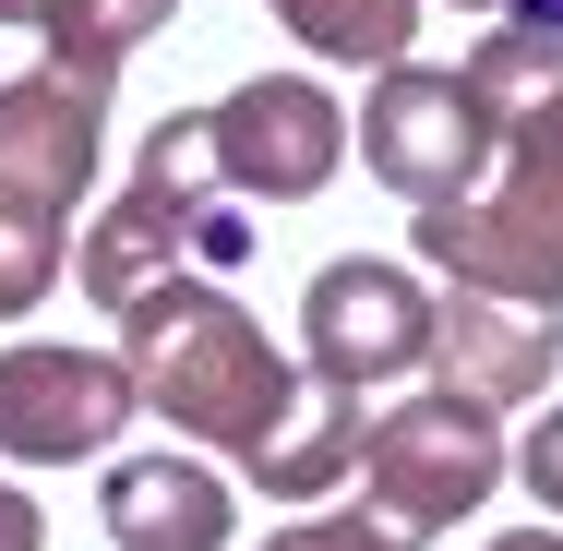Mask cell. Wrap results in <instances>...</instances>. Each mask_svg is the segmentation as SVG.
I'll return each instance as SVG.
<instances>
[{
	"label": "cell",
	"mask_w": 563,
	"mask_h": 551,
	"mask_svg": "<svg viewBox=\"0 0 563 551\" xmlns=\"http://www.w3.org/2000/svg\"><path fill=\"white\" fill-rule=\"evenodd\" d=\"M467 97H479V120L492 132H528V120L563 109V24H492L479 36V60H467Z\"/></svg>",
	"instance_id": "7c38bea8"
},
{
	"label": "cell",
	"mask_w": 563,
	"mask_h": 551,
	"mask_svg": "<svg viewBox=\"0 0 563 551\" xmlns=\"http://www.w3.org/2000/svg\"><path fill=\"white\" fill-rule=\"evenodd\" d=\"M97 516L120 551H228V528H240V504L205 455H120L97 480Z\"/></svg>",
	"instance_id": "8fae6325"
},
{
	"label": "cell",
	"mask_w": 563,
	"mask_h": 551,
	"mask_svg": "<svg viewBox=\"0 0 563 551\" xmlns=\"http://www.w3.org/2000/svg\"><path fill=\"white\" fill-rule=\"evenodd\" d=\"M228 264H252V205L228 192V168H217V120L168 109L144 132V156H132V192L73 240V276H85L97 312H132L144 288L228 276Z\"/></svg>",
	"instance_id": "7a4b0ae2"
},
{
	"label": "cell",
	"mask_w": 563,
	"mask_h": 551,
	"mask_svg": "<svg viewBox=\"0 0 563 551\" xmlns=\"http://www.w3.org/2000/svg\"><path fill=\"white\" fill-rule=\"evenodd\" d=\"M264 12H276V0H264Z\"/></svg>",
	"instance_id": "7402d4cb"
},
{
	"label": "cell",
	"mask_w": 563,
	"mask_h": 551,
	"mask_svg": "<svg viewBox=\"0 0 563 551\" xmlns=\"http://www.w3.org/2000/svg\"><path fill=\"white\" fill-rule=\"evenodd\" d=\"M360 480H372V516L384 528H455V516H479L504 480H516V443L492 432V408H467L444 384H420V396H396L372 432H360Z\"/></svg>",
	"instance_id": "5b68a950"
},
{
	"label": "cell",
	"mask_w": 563,
	"mask_h": 551,
	"mask_svg": "<svg viewBox=\"0 0 563 551\" xmlns=\"http://www.w3.org/2000/svg\"><path fill=\"white\" fill-rule=\"evenodd\" d=\"M408 252H432V276L504 312H563V109L504 132V168L479 205L408 217Z\"/></svg>",
	"instance_id": "3957f363"
},
{
	"label": "cell",
	"mask_w": 563,
	"mask_h": 551,
	"mask_svg": "<svg viewBox=\"0 0 563 551\" xmlns=\"http://www.w3.org/2000/svg\"><path fill=\"white\" fill-rule=\"evenodd\" d=\"M0 551H48V516H36L24 480H0Z\"/></svg>",
	"instance_id": "ac0fdd59"
},
{
	"label": "cell",
	"mask_w": 563,
	"mask_h": 551,
	"mask_svg": "<svg viewBox=\"0 0 563 551\" xmlns=\"http://www.w3.org/2000/svg\"><path fill=\"white\" fill-rule=\"evenodd\" d=\"M0 24H12V36H48V24H60V0H0Z\"/></svg>",
	"instance_id": "d6986e66"
},
{
	"label": "cell",
	"mask_w": 563,
	"mask_h": 551,
	"mask_svg": "<svg viewBox=\"0 0 563 551\" xmlns=\"http://www.w3.org/2000/svg\"><path fill=\"white\" fill-rule=\"evenodd\" d=\"M120 360L144 384V408L180 443L240 455L252 492L276 504H324L336 480H360V396H300V372L264 348V324L228 300V276H168L120 312Z\"/></svg>",
	"instance_id": "6da1fadb"
},
{
	"label": "cell",
	"mask_w": 563,
	"mask_h": 551,
	"mask_svg": "<svg viewBox=\"0 0 563 551\" xmlns=\"http://www.w3.org/2000/svg\"><path fill=\"white\" fill-rule=\"evenodd\" d=\"M276 24L312 60H347V73H396L420 48V0H276Z\"/></svg>",
	"instance_id": "4fadbf2b"
},
{
	"label": "cell",
	"mask_w": 563,
	"mask_h": 551,
	"mask_svg": "<svg viewBox=\"0 0 563 551\" xmlns=\"http://www.w3.org/2000/svg\"><path fill=\"white\" fill-rule=\"evenodd\" d=\"M479 551H563L552 528H516V540H479Z\"/></svg>",
	"instance_id": "ffe728a7"
},
{
	"label": "cell",
	"mask_w": 563,
	"mask_h": 551,
	"mask_svg": "<svg viewBox=\"0 0 563 551\" xmlns=\"http://www.w3.org/2000/svg\"><path fill=\"white\" fill-rule=\"evenodd\" d=\"M552 360L563 335L552 312H504V300H467V288H444V335H432V384L444 396H467V408H540L552 396Z\"/></svg>",
	"instance_id": "30bf717a"
},
{
	"label": "cell",
	"mask_w": 563,
	"mask_h": 551,
	"mask_svg": "<svg viewBox=\"0 0 563 551\" xmlns=\"http://www.w3.org/2000/svg\"><path fill=\"white\" fill-rule=\"evenodd\" d=\"M360 168H372L408 217H444V205H479V192H492L504 132L479 120L467 73L396 60V73H372V97H360Z\"/></svg>",
	"instance_id": "277c9868"
},
{
	"label": "cell",
	"mask_w": 563,
	"mask_h": 551,
	"mask_svg": "<svg viewBox=\"0 0 563 551\" xmlns=\"http://www.w3.org/2000/svg\"><path fill=\"white\" fill-rule=\"evenodd\" d=\"M205 120H217V168H228L240 205H312L347 168V109L312 73H252V85H228Z\"/></svg>",
	"instance_id": "9c48e42d"
},
{
	"label": "cell",
	"mask_w": 563,
	"mask_h": 551,
	"mask_svg": "<svg viewBox=\"0 0 563 551\" xmlns=\"http://www.w3.org/2000/svg\"><path fill=\"white\" fill-rule=\"evenodd\" d=\"M132 408H144V384L120 348H48V335L0 348V455L12 467H85L132 432Z\"/></svg>",
	"instance_id": "52a82bcc"
},
{
	"label": "cell",
	"mask_w": 563,
	"mask_h": 551,
	"mask_svg": "<svg viewBox=\"0 0 563 551\" xmlns=\"http://www.w3.org/2000/svg\"><path fill=\"white\" fill-rule=\"evenodd\" d=\"M60 264H73V240L36 217H0V324H24L48 288H60Z\"/></svg>",
	"instance_id": "9a60e30c"
},
{
	"label": "cell",
	"mask_w": 563,
	"mask_h": 551,
	"mask_svg": "<svg viewBox=\"0 0 563 551\" xmlns=\"http://www.w3.org/2000/svg\"><path fill=\"white\" fill-rule=\"evenodd\" d=\"M516 12H528V24H563V0H516Z\"/></svg>",
	"instance_id": "44dd1931"
},
{
	"label": "cell",
	"mask_w": 563,
	"mask_h": 551,
	"mask_svg": "<svg viewBox=\"0 0 563 551\" xmlns=\"http://www.w3.org/2000/svg\"><path fill=\"white\" fill-rule=\"evenodd\" d=\"M432 335H444V300L408 264H384V252H347V264H324L300 288V348H312V384L324 396L432 372Z\"/></svg>",
	"instance_id": "8992f818"
},
{
	"label": "cell",
	"mask_w": 563,
	"mask_h": 551,
	"mask_svg": "<svg viewBox=\"0 0 563 551\" xmlns=\"http://www.w3.org/2000/svg\"><path fill=\"white\" fill-rule=\"evenodd\" d=\"M180 0H60V24L36 36L48 48V73H85V85H120V60L168 24Z\"/></svg>",
	"instance_id": "5bb4252c"
},
{
	"label": "cell",
	"mask_w": 563,
	"mask_h": 551,
	"mask_svg": "<svg viewBox=\"0 0 563 551\" xmlns=\"http://www.w3.org/2000/svg\"><path fill=\"white\" fill-rule=\"evenodd\" d=\"M264 551H420V540L384 528V516H300V528H276Z\"/></svg>",
	"instance_id": "2e32d148"
},
{
	"label": "cell",
	"mask_w": 563,
	"mask_h": 551,
	"mask_svg": "<svg viewBox=\"0 0 563 551\" xmlns=\"http://www.w3.org/2000/svg\"><path fill=\"white\" fill-rule=\"evenodd\" d=\"M516 480L540 492V516H563V396L528 420V432H516Z\"/></svg>",
	"instance_id": "e0dca14e"
},
{
	"label": "cell",
	"mask_w": 563,
	"mask_h": 551,
	"mask_svg": "<svg viewBox=\"0 0 563 551\" xmlns=\"http://www.w3.org/2000/svg\"><path fill=\"white\" fill-rule=\"evenodd\" d=\"M109 168V85L85 73H12L0 85V217H36L73 240V205Z\"/></svg>",
	"instance_id": "ba28073f"
}]
</instances>
